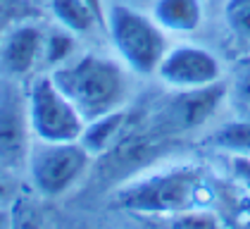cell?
Masks as SVG:
<instances>
[{"label": "cell", "instance_id": "obj_1", "mask_svg": "<svg viewBox=\"0 0 250 229\" xmlns=\"http://www.w3.org/2000/svg\"><path fill=\"white\" fill-rule=\"evenodd\" d=\"M50 74L86 124L122 110L129 95V67L119 57L81 53L50 69Z\"/></svg>", "mask_w": 250, "mask_h": 229}, {"label": "cell", "instance_id": "obj_2", "mask_svg": "<svg viewBox=\"0 0 250 229\" xmlns=\"http://www.w3.org/2000/svg\"><path fill=\"white\" fill-rule=\"evenodd\" d=\"M203 191V174L198 167L179 165L150 172L117 193L122 208L138 215H176L188 210Z\"/></svg>", "mask_w": 250, "mask_h": 229}, {"label": "cell", "instance_id": "obj_3", "mask_svg": "<svg viewBox=\"0 0 250 229\" xmlns=\"http://www.w3.org/2000/svg\"><path fill=\"white\" fill-rule=\"evenodd\" d=\"M105 29L110 34L117 57L141 76L155 74L165 53L169 50L167 31L153 19L126 5H110L105 15Z\"/></svg>", "mask_w": 250, "mask_h": 229}, {"label": "cell", "instance_id": "obj_4", "mask_svg": "<svg viewBox=\"0 0 250 229\" xmlns=\"http://www.w3.org/2000/svg\"><path fill=\"white\" fill-rule=\"evenodd\" d=\"M26 105H29V122L36 141H45V143L79 141L86 129L83 117L79 114L74 103L60 91L50 72L36 74L29 81Z\"/></svg>", "mask_w": 250, "mask_h": 229}, {"label": "cell", "instance_id": "obj_5", "mask_svg": "<svg viewBox=\"0 0 250 229\" xmlns=\"http://www.w3.org/2000/svg\"><path fill=\"white\" fill-rule=\"evenodd\" d=\"M91 153L81 141L45 143L36 141L29 153V179L43 196H62L69 191L91 165Z\"/></svg>", "mask_w": 250, "mask_h": 229}, {"label": "cell", "instance_id": "obj_6", "mask_svg": "<svg viewBox=\"0 0 250 229\" xmlns=\"http://www.w3.org/2000/svg\"><path fill=\"white\" fill-rule=\"evenodd\" d=\"M31 122L26 89L15 76L0 79V170H21L31 153Z\"/></svg>", "mask_w": 250, "mask_h": 229}, {"label": "cell", "instance_id": "obj_7", "mask_svg": "<svg viewBox=\"0 0 250 229\" xmlns=\"http://www.w3.org/2000/svg\"><path fill=\"white\" fill-rule=\"evenodd\" d=\"M155 74L165 86L174 91H193L224 81L219 57L208 48L193 43H181L169 48Z\"/></svg>", "mask_w": 250, "mask_h": 229}, {"label": "cell", "instance_id": "obj_8", "mask_svg": "<svg viewBox=\"0 0 250 229\" xmlns=\"http://www.w3.org/2000/svg\"><path fill=\"white\" fill-rule=\"evenodd\" d=\"M224 100H227L224 81L205 86V89L176 91V95L167 103L160 122L169 132H188V129H195V127L205 124Z\"/></svg>", "mask_w": 250, "mask_h": 229}, {"label": "cell", "instance_id": "obj_9", "mask_svg": "<svg viewBox=\"0 0 250 229\" xmlns=\"http://www.w3.org/2000/svg\"><path fill=\"white\" fill-rule=\"evenodd\" d=\"M45 34L36 24H17L0 38V67L7 76L29 74L43 57Z\"/></svg>", "mask_w": 250, "mask_h": 229}, {"label": "cell", "instance_id": "obj_10", "mask_svg": "<svg viewBox=\"0 0 250 229\" xmlns=\"http://www.w3.org/2000/svg\"><path fill=\"white\" fill-rule=\"evenodd\" d=\"M150 15L167 34H193L200 29L205 10L203 0H155Z\"/></svg>", "mask_w": 250, "mask_h": 229}, {"label": "cell", "instance_id": "obj_11", "mask_svg": "<svg viewBox=\"0 0 250 229\" xmlns=\"http://www.w3.org/2000/svg\"><path fill=\"white\" fill-rule=\"evenodd\" d=\"M129 122L131 119H129V113L124 108L115 110V113L96 119V122H88L79 141L86 146V151L96 158L100 153H107L119 146L124 134H129Z\"/></svg>", "mask_w": 250, "mask_h": 229}, {"label": "cell", "instance_id": "obj_12", "mask_svg": "<svg viewBox=\"0 0 250 229\" xmlns=\"http://www.w3.org/2000/svg\"><path fill=\"white\" fill-rule=\"evenodd\" d=\"M50 10L60 26L72 34H88L96 24H103L86 0H50Z\"/></svg>", "mask_w": 250, "mask_h": 229}, {"label": "cell", "instance_id": "obj_13", "mask_svg": "<svg viewBox=\"0 0 250 229\" xmlns=\"http://www.w3.org/2000/svg\"><path fill=\"white\" fill-rule=\"evenodd\" d=\"M208 143L217 151L231 153L233 158H250V119L236 117L233 122L222 124L208 138Z\"/></svg>", "mask_w": 250, "mask_h": 229}, {"label": "cell", "instance_id": "obj_14", "mask_svg": "<svg viewBox=\"0 0 250 229\" xmlns=\"http://www.w3.org/2000/svg\"><path fill=\"white\" fill-rule=\"evenodd\" d=\"M227 86V100L233 108V113L243 119H250V55L241 57L233 67L229 76L224 79Z\"/></svg>", "mask_w": 250, "mask_h": 229}, {"label": "cell", "instance_id": "obj_15", "mask_svg": "<svg viewBox=\"0 0 250 229\" xmlns=\"http://www.w3.org/2000/svg\"><path fill=\"white\" fill-rule=\"evenodd\" d=\"M69 57H74V34L67 31L64 26H60L55 31H50L45 36V46H43V60L55 69L62 62H67Z\"/></svg>", "mask_w": 250, "mask_h": 229}, {"label": "cell", "instance_id": "obj_16", "mask_svg": "<svg viewBox=\"0 0 250 229\" xmlns=\"http://www.w3.org/2000/svg\"><path fill=\"white\" fill-rule=\"evenodd\" d=\"M224 24L231 36L243 46H250V0H227L224 2Z\"/></svg>", "mask_w": 250, "mask_h": 229}, {"label": "cell", "instance_id": "obj_17", "mask_svg": "<svg viewBox=\"0 0 250 229\" xmlns=\"http://www.w3.org/2000/svg\"><path fill=\"white\" fill-rule=\"evenodd\" d=\"M12 229H43L39 215L26 201H20L12 210Z\"/></svg>", "mask_w": 250, "mask_h": 229}, {"label": "cell", "instance_id": "obj_18", "mask_svg": "<svg viewBox=\"0 0 250 229\" xmlns=\"http://www.w3.org/2000/svg\"><path fill=\"white\" fill-rule=\"evenodd\" d=\"M233 172L250 184V158H233Z\"/></svg>", "mask_w": 250, "mask_h": 229}, {"label": "cell", "instance_id": "obj_19", "mask_svg": "<svg viewBox=\"0 0 250 229\" xmlns=\"http://www.w3.org/2000/svg\"><path fill=\"white\" fill-rule=\"evenodd\" d=\"M88 5H91V10L98 15V19L103 22V26H105V15H107V7H105V0H86Z\"/></svg>", "mask_w": 250, "mask_h": 229}, {"label": "cell", "instance_id": "obj_20", "mask_svg": "<svg viewBox=\"0 0 250 229\" xmlns=\"http://www.w3.org/2000/svg\"><path fill=\"white\" fill-rule=\"evenodd\" d=\"M0 229H12V210H5V206H0Z\"/></svg>", "mask_w": 250, "mask_h": 229}, {"label": "cell", "instance_id": "obj_21", "mask_svg": "<svg viewBox=\"0 0 250 229\" xmlns=\"http://www.w3.org/2000/svg\"><path fill=\"white\" fill-rule=\"evenodd\" d=\"M5 198H7V184H5V179L0 177V206L5 203Z\"/></svg>", "mask_w": 250, "mask_h": 229}]
</instances>
